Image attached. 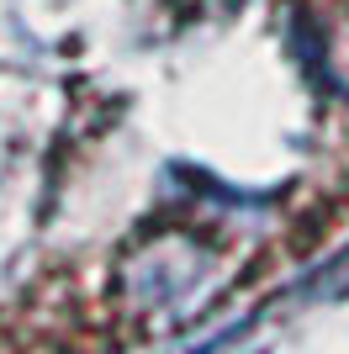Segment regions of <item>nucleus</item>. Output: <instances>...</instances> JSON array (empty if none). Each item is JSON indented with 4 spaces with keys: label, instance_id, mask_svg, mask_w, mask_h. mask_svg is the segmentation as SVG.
<instances>
[{
    "label": "nucleus",
    "instance_id": "f257e3e1",
    "mask_svg": "<svg viewBox=\"0 0 349 354\" xmlns=\"http://www.w3.org/2000/svg\"><path fill=\"white\" fill-rule=\"evenodd\" d=\"M291 43L328 95H349V0H302L291 11Z\"/></svg>",
    "mask_w": 349,
    "mask_h": 354
}]
</instances>
